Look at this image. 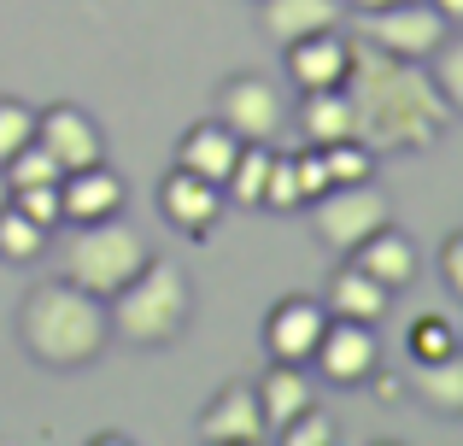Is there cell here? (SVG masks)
I'll return each instance as SVG.
<instances>
[{
  "label": "cell",
  "mask_w": 463,
  "mask_h": 446,
  "mask_svg": "<svg viewBox=\"0 0 463 446\" xmlns=\"http://www.w3.org/2000/svg\"><path fill=\"white\" fill-rule=\"evenodd\" d=\"M317 376L335 382V388H364L370 370L382 365V341H375V323H358V318H328L323 341L311 353Z\"/></svg>",
  "instance_id": "8"
},
{
  "label": "cell",
  "mask_w": 463,
  "mask_h": 446,
  "mask_svg": "<svg viewBox=\"0 0 463 446\" xmlns=\"http://www.w3.org/2000/svg\"><path fill=\"white\" fill-rule=\"evenodd\" d=\"M18 346L47 370H82L112 346V323H106V299L89 288L47 276L18 299Z\"/></svg>",
  "instance_id": "2"
},
{
  "label": "cell",
  "mask_w": 463,
  "mask_h": 446,
  "mask_svg": "<svg viewBox=\"0 0 463 446\" xmlns=\"http://www.w3.org/2000/svg\"><path fill=\"white\" fill-rule=\"evenodd\" d=\"M294 171H299V195H306V206L323 195V188H335V183H328V165H323V147H311V141L294 147Z\"/></svg>",
  "instance_id": "32"
},
{
  "label": "cell",
  "mask_w": 463,
  "mask_h": 446,
  "mask_svg": "<svg viewBox=\"0 0 463 446\" xmlns=\"http://www.w3.org/2000/svg\"><path fill=\"white\" fill-rule=\"evenodd\" d=\"M194 429H200L205 446H264L270 441V423H264V412H259L252 382H223V388L205 400V412H200Z\"/></svg>",
  "instance_id": "11"
},
{
  "label": "cell",
  "mask_w": 463,
  "mask_h": 446,
  "mask_svg": "<svg viewBox=\"0 0 463 446\" xmlns=\"http://www.w3.org/2000/svg\"><path fill=\"white\" fill-rule=\"evenodd\" d=\"M24 141H35V106H24L18 94H0V165H6Z\"/></svg>",
  "instance_id": "29"
},
{
  "label": "cell",
  "mask_w": 463,
  "mask_h": 446,
  "mask_svg": "<svg viewBox=\"0 0 463 446\" xmlns=\"http://www.w3.org/2000/svg\"><path fill=\"white\" fill-rule=\"evenodd\" d=\"M6 195H12V188H6V171H0V206H6Z\"/></svg>",
  "instance_id": "37"
},
{
  "label": "cell",
  "mask_w": 463,
  "mask_h": 446,
  "mask_svg": "<svg viewBox=\"0 0 463 446\" xmlns=\"http://www.w3.org/2000/svg\"><path fill=\"white\" fill-rule=\"evenodd\" d=\"M323 165H328V183H370L375 176V153L364 141H328Z\"/></svg>",
  "instance_id": "28"
},
{
  "label": "cell",
  "mask_w": 463,
  "mask_h": 446,
  "mask_svg": "<svg viewBox=\"0 0 463 446\" xmlns=\"http://www.w3.org/2000/svg\"><path fill=\"white\" fill-rule=\"evenodd\" d=\"M35 141L59 159V171H82V165H100L106 159V136L82 106L53 100L35 112Z\"/></svg>",
  "instance_id": "12"
},
{
  "label": "cell",
  "mask_w": 463,
  "mask_h": 446,
  "mask_svg": "<svg viewBox=\"0 0 463 446\" xmlns=\"http://www.w3.org/2000/svg\"><path fill=\"white\" fill-rule=\"evenodd\" d=\"M47 241H53V229H42L35 218H24L18 206H0V259L6 264H35L47 252Z\"/></svg>",
  "instance_id": "23"
},
{
  "label": "cell",
  "mask_w": 463,
  "mask_h": 446,
  "mask_svg": "<svg viewBox=\"0 0 463 446\" xmlns=\"http://www.w3.org/2000/svg\"><path fill=\"white\" fill-rule=\"evenodd\" d=\"M212 100H217L212 118L223 129H235L241 141H276V136H282V124H288L282 89H276L270 77H259V71H235V77H223Z\"/></svg>",
  "instance_id": "7"
},
{
  "label": "cell",
  "mask_w": 463,
  "mask_h": 446,
  "mask_svg": "<svg viewBox=\"0 0 463 446\" xmlns=\"http://www.w3.org/2000/svg\"><path fill=\"white\" fill-rule=\"evenodd\" d=\"M346 100H352V129L370 153H429L452 124V106L440 100L429 65L393 59L352 35V71H346Z\"/></svg>",
  "instance_id": "1"
},
{
  "label": "cell",
  "mask_w": 463,
  "mask_h": 446,
  "mask_svg": "<svg viewBox=\"0 0 463 446\" xmlns=\"http://www.w3.org/2000/svg\"><path fill=\"white\" fill-rule=\"evenodd\" d=\"M0 171H6V188H30V183H59V176H65V171H59V159H53V153L42 147V141H24V147L12 153L6 165H0Z\"/></svg>",
  "instance_id": "27"
},
{
  "label": "cell",
  "mask_w": 463,
  "mask_h": 446,
  "mask_svg": "<svg viewBox=\"0 0 463 446\" xmlns=\"http://www.w3.org/2000/svg\"><path fill=\"white\" fill-rule=\"evenodd\" d=\"M429 77L440 89V100L452 106V118H463V35H446L429 53Z\"/></svg>",
  "instance_id": "24"
},
{
  "label": "cell",
  "mask_w": 463,
  "mask_h": 446,
  "mask_svg": "<svg viewBox=\"0 0 463 446\" xmlns=\"http://www.w3.org/2000/svg\"><path fill=\"white\" fill-rule=\"evenodd\" d=\"M252 394H259V412L276 435L282 423H294L299 412L317 405V376H311V365H282V358H270V370L252 382Z\"/></svg>",
  "instance_id": "16"
},
{
  "label": "cell",
  "mask_w": 463,
  "mask_h": 446,
  "mask_svg": "<svg viewBox=\"0 0 463 446\" xmlns=\"http://www.w3.org/2000/svg\"><path fill=\"white\" fill-rule=\"evenodd\" d=\"M458 353H463V329H458Z\"/></svg>",
  "instance_id": "38"
},
{
  "label": "cell",
  "mask_w": 463,
  "mask_h": 446,
  "mask_svg": "<svg viewBox=\"0 0 463 446\" xmlns=\"http://www.w3.org/2000/svg\"><path fill=\"white\" fill-rule=\"evenodd\" d=\"M405 394L422 400L440 417H463V353H440V358H411Z\"/></svg>",
  "instance_id": "18"
},
{
  "label": "cell",
  "mask_w": 463,
  "mask_h": 446,
  "mask_svg": "<svg viewBox=\"0 0 463 446\" xmlns=\"http://www.w3.org/2000/svg\"><path fill=\"white\" fill-rule=\"evenodd\" d=\"M288 82H294L299 94H311V89H340L346 82V71H352V35L340 30H311V35H299V42H288Z\"/></svg>",
  "instance_id": "14"
},
{
  "label": "cell",
  "mask_w": 463,
  "mask_h": 446,
  "mask_svg": "<svg viewBox=\"0 0 463 446\" xmlns=\"http://www.w3.org/2000/svg\"><path fill=\"white\" fill-rule=\"evenodd\" d=\"M270 153L276 141H241L235 165L223 176V200L241 212H264V183H270Z\"/></svg>",
  "instance_id": "22"
},
{
  "label": "cell",
  "mask_w": 463,
  "mask_h": 446,
  "mask_svg": "<svg viewBox=\"0 0 463 446\" xmlns=\"http://www.w3.org/2000/svg\"><path fill=\"white\" fill-rule=\"evenodd\" d=\"M458 318H446V311H422V318H411V358H440V353H458Z\"/></svg>",
  "instance_id": "25"
},
{
  "label": "cell",
  "mask_w": 463,
  "mask_h": 446,
  "mask_svg": "<svg viewBox=\"0 0 463 446\" xmlns=\"http://www.w3.org/2000/svg\"><path fill=\"white\" fill-rule=\"evenodd\" d=\"M323 306H328V318H358V323H382L387 318V306H393V294H387L375 276H364L358 264H340L335 276H328V288H323Z\"/></svg>",
  "instance_id": "19"
},
{
  "label": "cell",
  "mask_w": 463,
  "mask_h": 446,
  "mask_svg": "<svg viewBox=\"0 0 463 446\" xmlns=\"http://www.w3.org/2000/svg\"><path fill=\"white\" fill-rule=\"evenodd\" d=\"M358 35L370 47H382V53H393V59H417V65H429V53L452 35V24H446L429 0H399V6L358 12Z\"/></svg>",
  "instance_id": "6"
},
{
  "label": "cell",
  "mask_w": 463,
  "mask_h": 446,
  "mask_svg": "<svg viewBox=\"0 0 463 446\" xmlns=\"http://www.w3.org/2000/svg\"><path fill=\"white\" fill-rule=\"evenodd\" d=\"M299 136L311 141V147H328V141H358V129H352V100L346 89H311L299 94Z\"/></svg>",
  "instance_id": "21"
},
{
  "label": "cell",
  "mask_w": 463,
  "mask_h": 446,
  "mask_svg": "<svg viewBox=\"0 0 463 446\" xmlns=\"http://www.w3.org/2000/svg\"><path fill=\"white\" fill-rule=\"evenodd\" d=\"M340 24V0H259V30L276 47L299 42L311 30H335Z\"/></svg>",
  "instance_id": "20"
},
{
  "label": "cell",
  "mask_w": 463,
  "mask_h": 446,
  "mask_svg": "<svg viewBox=\"0 0 463 446\" xmlns=\"http://www.w3.org/2000/svg\"><path fill=\"white\" fill-rule=\"evenodd\" d=\"M311 223H317V241L346 259L358 241H370L382 223H393V200L375 188V176L370 183H335L311 200Z\"/></svg>",
  "instance_id": "5"
},
{
  "label": "cell",
  "mask_w": 463,
  "mask_h": 446,
  "mask_svg": "<svg viewBox=\"0 0 463 446\" xmlns=\"http://www.w3.org/2000/svg\"><path fill=\"white\" fill-rule=\"evenodd\" d=\"M434 12H440L446 24H452V30H463V0H429Z\"/></svg>",
  "instance_id": "35"
},
{
  "label": "cell",
  "mask_w": 463,
  "mask_h": 446,
  "mask_svg": "<svg viewBox=\"0 0 463 446\" xmlns=\"http://www.w3.org/2000/svg\"><path fill=\"white\" fill-rule=\"evenodd\" d=\"M6 200L24 212V218H35L42 229H65V218H59V183H30V188H12Z\"/></svg>",
  "instance_id": "30"
},
{
  "label": "cell",
  "mask_w": 463,
  "mask_h": 446,
  "mask_svg": "<svg viewBox=\"0 0 463 446\" xmlns=\"http://www.w3.org/2000/svg\"><path fill=\"white\" fill-rule=\"evenodd\" d=\"M358 12H375V6H399V0H352Z\"/></svg>",
  "instance_id": "36"
},
{
  "label": "cell",
  "mask_w": 463,
  "mask_h": 446,
  "mask_svg": "<svg viewBox=\"0 0 463 446\" xmlns=\"http://www.w3.org/2000/svg\"><path fill=\"white\" fill-rule=\"evenodd\" d=\"M370 382H375V394H382V400H405V376H393V370L375 365V370H370Z\"/></svg>",
  "instance_id": "34"
},
{
  "label": "cell",
  "mask_w": 463,
  "mask_h": 446,
  "mask_svg": "<svg viewBox=\"0 0 463 446\" xmlns=\"http://www.w3.org/2000/svg\"><path fill=\"white\" fill-rule=\"evenodd\" d=\"M276 441L282 446H335V417H328L323 405H311V412H299L294 423L276 429Z\"/></svg>",
  "instance_id": "31"
},
{
  "label": "cell",
  "mask_w": 463,
  "mask_h": 446,
  "mask_svg": "<svg viewBox=\"0 0 463 446\" xmlns=\"http://www.w3.org/2000/svg\"><path fill=\"white\" fill-rule=\"evenodd\" d=\"M147 259H153L147 241H141L124 218L71 223V241L59 247V276L77 282V288H89V294H100V299H112Z\"/></svg>",
  "instance_id": "4"
},
{
  "label": "cell",
  "mask_w": 463,
  "mask_h": 446,
  "mask_svg": "<svg viewBox=\"0 0 463 446\" xmlns=\"http://www.w3.org/2000/svg\"><path fill=\"white\" fill-rule=\"evenodd\" d=\"M124 200H129V183H124V176H118L106 159L59 176V218H65V229H71V223L124 218Z\"/></svg>",
  "instance_id": "13"
},
{
  "label": "cell",
  "mask_w": 463,
  "mask_h": 446,
  "mask_svg": "<svg viewBox=\"0 0 463 446\" xmlns=\"http://www.w3.org/2000/svg\"><path fill=\"white\" fill-rule=\"evenodd\" d=\"M328 329V306L311 294H288L264 311V358H282V365H311L317 341Z\"/></svg>",
  "instance_id": "10"
},
{
  "label": "cell",
  "mask_w": 463,
  "mask_h": 446,
  "mask_svg": "<svg viewBox=\"0 0 463 446\" xmlns=\"http://www.w3.org/2000/svg\"><path fill=\"white\" fill-rule=\"evenodd\" d=\"M223 206H229L223 188L205 183V176H194V171H182V165H170V171L158 176V218L176 229V235H188V241H212Z\"/></svg>",
  "instance_id": "9"
},
{
  "label": "cell",
  "mask_w": 463,
  "mask_h": 446,
  "mask_svg": "<svg viewBox=\"0 0 463 446\" xmlns=\"http://www.w3.org/2000/svg\"><path fill=\"white\" fill-rule=\"evenodd\" d=\"M264 212H306V195H299V171H294V147H276V153H270Z\"/></svg>",
  "instance_id": "26"
},
{
  "label": "cell",
  "mask_w": 463,
  "mask_h": 446,
  "mask_svg": "<svg viewBox=\"0 0 463 446\" xmlns=\"http://www.w3.org/2000/svg\"><path fill=\"white\" fill-rule=\"evenodd\" d=\"M235 153H241V136H235V129H223L217 118H200V124H188L176 136V165H182V171H194V176H205V183H217V188H223Z\"/></svg>",
  "instance_id": "17"
},
{
  "label": "cell",
  "mask_w": 463,
  "mask_h": 446,
  "mask_svg": "<svg viewBox=\"0 0 463 446\" xmlns=\"http://www.w3.org/2000/svg\"><path fill=\"white\" fill-rule=\"evenodd\" d=\"M440 276H446V288L463 299V229H452V235L440 241Z\"/></svg>",
  "instance_id": "33"
},
{
  "label": "cell",
  "mask_w": 463,
  "mask_h": 446,
  "mask_svg": "<svg viewBox=\"0 0 463 446\" xmlns=\"http://www.w3.org/2000/svg\"><path fill=\"white\" fill-rule=\"evenodd\" d=\"M106 323H112V341L129 346H176L194 323V276L176 259H147L112 299H106Z\"/></svg>",
  "instance_id": "3"
},
{
  "label": "cell",
  "mask_w": 463,
  "mask_h": 446,
  "mask_svg": "<svg viewBox=\"0 0 463 446\" xmlns=\"http://www.w3.org/2000/svg\"><path fill=\"white\" fill-rule=\"evenodd\" d=\"M346 259L358 264L364 276H375V282H382L387 294H399V288L417 282V241H411L399 223H382L370 241H358V247H352Z\"/></svg>",
  "instance_id": "15"
}]
</instances>
